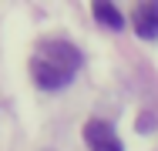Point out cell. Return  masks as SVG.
Here are the masks:
<instances>
[{"mask_svg": "<svg viewBox=\"0 0 158 151\" xmlns=\"http://www.w3.org/2000/svg\"><path fill=\"white\" fill-rule=\"evenodd\" d=\"M81 67V51L67 40H47L34 51L31 57V77L44 91H61L74 81Z\"/></svg>", "mask_w": 158, "mask_h": 151, "instance_id": "obj_1", "label": "cell"}, {"mask_svg": "<svg viewBox=\"0 0 158 151\" xmlns=\"http://www.w3.org/2000/svg\"><path fill=\"white\" fill-rule=\"evenodd\" d=\"M84 141H88L91 151H125L121 138L114 134V128L108 121H88L84 124Z\"/></svg>", "mask_w": 158, "mask_h": 151, "instance_id": "obj_2", "label": "cell"}, {"mask_svg": "<svg viewBox=\"0 0 158 151\" xmlns=\"http://www.w3.org/2000/svg\"><path fill=\"white\" fill-rule=\"evenodd\" d=\"M131 20H135V30H138V37H145V40H155V37H158V3H138Z\"/></svg>", "mask_w": 158, "mask_h": 151, "instance_id": "obj_3", "label": "cell"}, {"mask_svg": "<svg viewBox=\"0 0 158 151\" xmlns=\"http://www.w3.org/2000/svg\"><path fill=\"white\" fill-rule=\"evenodd\" d=\"M94 20L104 24V27H111V30L125 27V17H121V10H118L114 3H94Z\"/></svg>", "mask_w": 158, "mask_h": 151, "instance_id": "obj_4", "label": "cell"}]
</instances>
